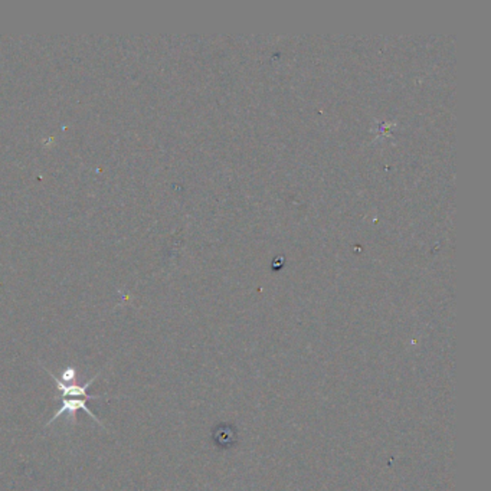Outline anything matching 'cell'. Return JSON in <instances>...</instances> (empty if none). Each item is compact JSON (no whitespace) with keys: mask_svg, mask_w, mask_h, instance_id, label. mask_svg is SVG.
Masks as SVG:
<instances>
[{"mask_svg":"<svg viewBox=\"0 0 491 491\" xmlns=\"http://www.w3.org/2000/svg\"><path fill=\"white\" fill-rule=\"evenodd\" d=\"M45 369V372L50 376V378H53L54 380H55V383H57V389H58V392L61 394V398H55V401H58V399H68V398H72V399H99V398H104V396H92V395H88V389H90V386L94 383V380L98 378V375L97 376H94L92 379H90L87 383H84L83 386H80L78 383H76V380H74V382H71V383H64V382H61L53 372H50V371H48L46 368H43Z\"/></svg>","mask_w":491,"mask_h":491,"instance_id":"obj_1","label":"cell"},{"mask_svg":"<svg viewBox=\"0 0 491 491\" xmlns=\"http://www.w3.org/2000/svg\"><path fill=\"white\" fill-rule=\"evenodd\" d=\"M88 399H72V398H68V399H61V408L55 412V415L53 417V418H50L48 422H46V425L45 427H49L50 424H53V422H55L61 415H64V413H68V415H69V418L72 420V422L75 424L76 422V412H78L80 409H83V410H85L87 413H88V415L98 424V425H101V427H104V425H102V422L98 420V417L95 415V413L91 410V409H88V406L85 405V402H87ZM106 428V427H104Z\"/></svg>","mask_w":491,"mask_h":491,"instance_id":"obj_2","label":"cell"}]
</instances>
